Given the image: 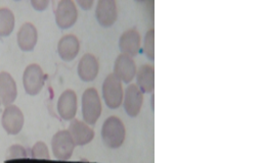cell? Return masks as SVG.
<instances>
[{"label": "cell", "mask_w": 263, "mask_h": 163, "mask_svg": "<svg viewBox=\"0 0 263 163\" xmlns=\"http://www.w3.org/2000/svg\"><path fill=\"white\" fill-rule=\"evenodd\" d=\"M14 29V15L8 8H0V37L9 36Z\"/></svg>", "instance_id": "d6986e66"}, {"label": "cell", "mask_w": 263, "mask_h": 163, "mask_svg": "<svg viewBox=\"0 0 263 163\" xmlns=\"http://www.w3.org/2000/svg\"><path fill=\"white\" fill-rule=\"evenodd\" d=\"M44 82L45 77L43 69L38 64L34 63L26 67L23 75V85L29 95L35 96L39 94L44 86Z\"/></svg>", "instance_id": "277c9868"}, {"label": "cell", "mask_w": 263, "mask_h": 163, "mask_svg": "<svg viewBox=\"0 0 263 163\" xmlns=\"http://www.w3.org/2000/svg\"><path fill=\"white\" fill-rule=\"evenodd\" d=\"M75 146L69 131L58 132L51 140L53 155L59 160H69L73 155Z\"/></svg>", "instance_id": "5b68a950"}, {"label": "cell", "mask_w": 263, "mask_h": 163, "mask_svg": "<svg viewBox=\"0 0 263 163\" xmlns=\"http://www.w3.org/2000/svg\"><path fill=\"white\" fill-rule=\"evenodd\" d=\"M77 71L79 78L83 82H92L98 77L100 71V64L97 57L90 53L84 54L79 61Z\"/></svg>", "instance_id": "4fadbf2b"}, {"label": "cell", "mask_w": 263, "mask_h": 163, "mask_svg": "<svg viewBox=\"0 0 263 163\" xmlns=\"http://www.w3.org/2000/svg\"><path fill=\"white\" fill-rule=\"evenodd\" d=\"M31 4L36 10L41 11L47 8V6L49 5V1L48 0H32Z\"/></svg>", "instance_id": "603a6c76"}, {"label": "cell", "mask_w": 263, "mask_h": 163, "mask_svg": "<svg viewBox=\"0 0 263 163\" xmlns=\"http://www.w3.org/2000/svg\"><path fill=\"white\" fill-rule=\"evenodd\" d=\"M54 16L59 28L66 30L73 27L78 18V10L74 1L61 0L55 8Z\"/></svg>", "instance_id": "8992f818"}, {"label": "cell", "mask_w": 263, "mask_h": 163, "mask_svg": "<svg viewBox=\"0 0 263 163\" xmlns=\"http://www.w3.org/2000/svg\"><path fill=\"white\" fill-rule=\"evenodd\" d=\"M27 158V151L21 145H12L6 152V159Z\"/></svg>", "instance_id": "7402d4cb"}, {"label": "cell", "mask_w": 263, "mask_h": 163, "mask_svg": "<svg viewBox=\"0 0 263 163\" xmlns=\"http://www.w3.org/2000/svg\"><path fill=\"white\" fill-rule=\"evenodd\" d=\"M80 50V42L75 35L64 36L58 44V53L65 61H72L76 58Z\"/></svg>", "instance_id": "5bb4252c"}, {"label": "cell", "mask_w": 263, "mask_h": 163, "mask_svg": "<svg viewBox=\"0 0 263 163\" xmlns=\"http://www.w3.org/2000/svg\"><path fill=\"white\" fill-rule=\"evenodd\" d=\"M136 86L142 93H153L155 90V68L149 64H142L136 72Z\"/></svg>", "instance_id": "ac0fdd59"}, {"label": "cell", "mask_w": 263, "mask_h": 163, "mask_svg": "<svg viewBox=\"0 0 263 163\" xmlns=\"http://www.w3.org/2000/svg\"><path fill=\"white\" fill-rule=\"evenodd\" d=\"M31 157L35 159H50L46 144L44 142H37L31 150Z\"/></svg>", "instance_id": "44dd1931"}, {"label": "cell", "mask_w": 263, "mask_h": 163, "mask_svg": "<svg viewBox=\"0 0 263 163\" xmlns=\"http://www.w3.org/2000/svg\"><path fill=\"white\" fill-rule=\"evenodd\" d=\"M58 112L65 121L74 120L77 112V95L73 90H66L58 101Z\"/></svg>", "instance_id": "8fae6325"}, {"label": "cell", "mask_w": 263, "mask_h": 163, "mask_svg": "<svg viewBox=\"0 0 263 163\" xmlns=\"http://www.w3.org/2000/svg\"><path fill=\"white\" fill-rule=\"evenodd\" d=\"M1 123L3 129L8 135H17L24 127V114L17 106L11 104L5 107Z\"/></svg>", "instance_id": "52a82bcc"}, {"label": "cell", "mask_w": 263, "mask_h": 163, "mask_svg": "<svg viewBox=\"0 0 263 163\" xmlns=\"http://www.w3.org/2000/svg\"><path fill=\"white\" fill-rule=\"evenodd\" d=\"M77 3H78L84 10H88V9H90V8L92 7L95 1H93V0H78Z\"/></svg>", "instance_id": "cb8c5ba5"}, {"label": "cell", "mask_w": 263, "mask_h": 163, "mask_svg": "<svg viewBox=\"0 0 263 163\" xmlns=\"http://www.w3.org/2000/svg\"><path fill=\"white\" fill-rule=\"evenodd\" d=\"M68 131L77 146L87 145L95 138L93 130L87 124L79 120H72Z\"/></svg>", "instance_id": "7c38bea8"}, {"label": "cell", "mask_w": 263, "mask_h": 163, "mask_svg": "<svg viewBox=\"0 0 263 163\" xmlns=\"http://www.w3.org/2000/svg\"><path fill=\"white\" fill-rule=\"evenodd\" d=\"M38 40V33L36 27L31 22H25L17 33V45L23 51H32Z\"/></svg>", "instance_id": "2e32d148"}, {"label": "cell", "mask_w": 263, "mask_h": 163, "mask_svg": "<svg viewBox=\"0 0 263 163\" xmlns=\"http://www.w3.org/2000/svg\"><path fill=\"white\" fill-rule=\"evenodd\" d=\"M17 96L16 84L10 74L0 73V100L6 107L11 105Z\"/></svg>", "instance_id": "9a60e30c"}, {"label": "cell", "mask_w": 263, "mask_h": 163, "mask_svg": "<svg viewBox=\"0 0 263 163\" xmlns=\"http://www.w3.org/2000/svg\"><path fill=\"white\" fill-rule=\"evenodd\" d=\"M103 97L107 106L111 109H117L123 103L124 91L122 83L114 75H109L103 84Z\"/></svg>", "instance_id": "3957f363"}, {"label": "cell", "mask_w": 263, "mask_h": 163, "mask_svg": "<svg viewBox=\"0 0 263 163\" xmlns=\"http://www.w3.org/2000/svg\"><path fill=\"white\" fill-rule=\"evenodd\" d=\"M96 17L102 27H112L118 17L116 2L114 0H100L96 8Z\"/></svg>", "instance_id": "ba28073f"}, {"label": "cell", "mask_w": 263, "mask_h": 163, "mask_svg": "<svg viewBox=\"0 0 263 163\" xmlns=\"http://www.w3.org/2000/svg\"><path fill=\"white\" fill-rule=\"evenodd\" d=\"M126 130L122 121L117 117L108 118L102 128V138L110 149H118L125 141Z\"/></svg>", "instance_id": "6da1fadb"}, {"label": "cell", "mask_w": 263, "mask_h": 163, "mask_svg": "<svg viewBox=\"0 0 263 163\" xmlns=\"http://www.w3.org/2000/svg\"><path fill=\"white\" fill-rule=\"evenodd\" d=\"M140 35L134 29L123 33L119 39V48L121 50V54L130 57L137 55L140 50Z\"/></svg>", "instance_id": "e0dca14e"}, {"label": "cell", "mask_w": 263, "mask_h": 163, "mask_svg": "<svg viewBox=\"0 0 263 163\" xmlns=\"http://www.w3.org/2000/svg\"><path fill=\"white\" fill-rule=\"evenodd\" d=\"M82 115L84 123L96 125L102 114V102L98 91L95 88H88L82 95Z\"/></svg>", "instance_id": "7a4b0ae2"}, {"label": "cell", "mask_w": 263, "mask_h": 163, "mask_svg": "<svg viewBox=\"0 0 263 163\" xmlns=\"http://www.w3.org/2000/svg\"><path fill=\"white\" fill-rule=\"evenodd\" d=\"M137 72L136 63L130 56L120 54L114 63V75L120 82L129 84L135 78Z\"/></svg>", "instance_id": "9c48e42d"}, {"label": "cell", "mask_w": 263, "mask_h": 163, "mask_svg": "<svg viewBox=\"0 0 263 163\" xmlns=\"http://www.w3.org/2000/svg\"><path fill=\"white\" fill-rule=\"evenodd\" d=\"M143 52L149 60L155 58V31L154 29L148 30L145 33L143 40Z\"/></svg>", "instance_id": "ffe728a7"}, {"label": "cell", "mask_w": 263, "mask_h": 163, "mask_svg": "<svg viewBox=\"0 0 263 163\" xmlns=\"http://www.w3.org/2000/svg\"><path fill=\"white\" fill-rule=\"evenodd\" d=\"M142 103L143 93L139 90V88L136 85H129L124 92L123 98V106L126 113L132 118H136L141 110Z\"/></svg>", "instance_id": "30bf717a"}, {"label": "cell", "mask_w": 263, "mask_h": 163, "mask_svg": "<svg viewBox=\"0 0 263 163\" xmlns=\"http://www.w3.org/2000/svg\"><path fill=\"white\" fill-rule=\"evenodd\" d=\"M0 104H1V100H0Z\"/></svg>", "instance_id": "d4e9b609"}]
</instances>
